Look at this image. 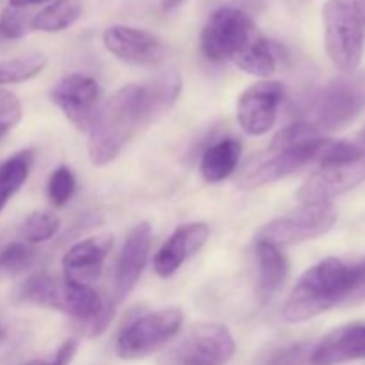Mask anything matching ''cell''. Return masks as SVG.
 <instances>
[{"label":"cell","instance_id":"obj_26","mask_svg":"<svg viewBox=\"0 0 365 365\" xmlns=\"http://www.w3.org/2000/svg\"><path fill=\"white\" fill-rule=\"evenodd\" d=\"M46 63L48 61L43 53H27L14 59L0 61V86L31 81L45 70Z\"/></svg>","mask_w":365,"mask_h":365},{"label":"cell","instance_id":"obj_34","mask_svg":"<svg viewBox=\"0 0 365 365\" xmlns=\"http://www.w3.org/2000/svg\"><path fill=\"white\" fill-rule=\"evenodd\" d=\"M187 2V0H160V7H163L164 13H171V11L178 9L180 6H184V4Z\"/></svg>","mask_w":365,"mask_h":365},{"label":"cell","instance_id":"obj_10","mask_svg":"<svg viewBox=\"0 0 365 365\" xmlns=\"http://www.w3.org/2000/svg\"><path fill=\"white\" fill-rule=\"evenodd\" d=\"M327 141L328 138L323 135L314 141L289 146L284 150H267L266 155L259 157L242 171L241 177L237 178V185L242 189H257L282 180L307 164L314 163Z\"/></svg>","mask_w":365,"mask_h":365},{"label":"cell","instance_id":"obj_14","mask_svg":"<svg viewBox=\"0 0 365 365\" xmlns=\"http://www.w3.org/2000/svg\"><path fill=\"white\" fill-rule=\"evenodd\" d=\"M150 248H152V227L146 221H141L128 232L118 257L113 280V298H110L113 305L121 303L134 291L148 262Z\"/></svg>","mask_w":365,"mask_h":365},{"label":"cell","instance_id":"obj_7","mask_svg":"<svg viewBox=\"0 0 365 365\" xmlns=\"http://www.w3.org/2000/svg\"><path fill=\"white\" fill-rule=\"evenodd\" d=\"M184 314L177 307L148 312L128 323L116 339V355L123 360H139L170 344L180 331Z\"/></svg>","mask_w":365,"mask_h":365},{"label":"cell","instance_id":"obj_12","mask_svg":"<svg viewBox=\"0 0 365 365\" xmlns=\"http://www.w3.org/2000/svg\"><path fill=\"white\" fill-rule=\"evenodd\" d=\"M102 39L107 52L134 66H157L168 56L163 39L146 29L110 25L103 31Z\"/></svg>","mask_w":365,"mask_h":365},{"label":"cell","instance_id":"obj_35","mask_svg":"<svg viewBox=\"0 0 365 365\" xmlns=\"http://www.w3.org/2000/svg\"><path fill=\"white\" fill-rule=\"evenodd\" d=\"M359 7H360V14H362V20L365 25V0H359Z\"/></svg>","mask_w":365,"mask_h":365},{"label":"cell","instance_id":"obj_38","mask_svg":"<svg viewBox=\"0 0 365 365\" xmlns=\"http://www.w3.org/2000/svg\"><path fill=\"white\" fill-rule=\"evenodd\" d=\"M303 2H305V0H303Z\"/></svg>","mask_w":365,"mask_h":365},{"label":"cell","instance_id":"obj_20","mask_svg":"<svg viewBox=\"0 0 365 365\" xmlns=\"http://www.w3.org/2000/svg\"><path fill=\"white\" fill-rule=\"evenodd\" d=\"M242 145L234 138L221 139V141L210 145L200 159V173L203 180L209 184L223 182L237 170L241 160Z\"/></svg>","mask_w":365,"mask_h":365},{"label":"cell","instance_id":"obj_8","mask_svg":"<svg viewBox=\"0 0 365 365\" xmlns=\"http://www.w3.org/2000/svg\"><path fill=\"white\" fill-rule=\"evenodd\" d=\"M255 36V24L245 9L223 6L214 11L203 25L200 48L214 63L234 61Z\"/></svg>","mask_w":365,"mask_h":365},{"label":"cell","instance_id":"obj_27","mask_svg":"<svg viewBox=\"0 0 365 365\" xmlns=\"http://www.w3.org/2000/svg\"><path fill=\"white\" fill-rule=\"evenodd\" d=\"M61 220L53 212H32L21 225V237L31 245L45 242L59 232Z\"/></svg>","mask_w":365,"mask_h":365},{"label":"cell","instance_id":"obj_15","mask_svg":"<svg viewBox=\"0 0 365 365\" xmlns=\"http://www.w3.org/2000/svg\"><path fill=\"white\" fill-rule=\"evenodd\" d=\"M210 235V227L203 221L180 225L166 239L153 257V271L160 278H170L184 266L185 260L203 248Z\"/></svg>","mask_w":365,"mask_h":365},{"label":"cell","instance_id":"obj_30","mask_svg":"<svg viewBox=\"0 0 365 365\" xmlns=\"http://www.w3.org/2000/svg\"><path fill=\"white\" fill-rule=\"evenodd\" d=\"M31 31V18L16 7H6L0 16V34L6 39H20Z\"/></svg>","mask_w":365,"mask_h":365},{"label":"cell","instance_id":"obj_1","mask_svg":"<svg viewBox=\"0 0 365 365\" xmlns=\"http://www.w3.org/2000/svg\"><path fill=\"white\" fill-rule=\"evenodd\" d=\"M365 298V266L341 259L321 260L307 269L282 309L287 323H303L344 303Z\"/></svg>","mask_w":365,"mask_h":365},{"label":"cell","instance_id":"obj_32","mask_svg":"<svg viewBox=\"0 0 365 365\" xmlns=\"http://www.w3.org/2000/svg\"><path fill=\"white\" fill-rule=\"evenodd\" d=\"M77 348L78 342L75 339H68V341H64L59 346V349H57L52 360H31V362L24 365H70L75 353H77Z\"/></svg>","mask_w":365,"mask_h":365},{"label":"cell","instance_id":"obj_24","mask_svg":"<svg viewBox=\"0 0 365 365\" xmlns=\"http://www.w3.org/2000/svg\"><path fill=\"white\" fill-rule=\"evenodd\" d=\"M34 153L32 150H24L0 164V212L9 203V200L21 189L31 175Z\"/></svg>","mask_w":365,"mask_h":365},{"label":"cell","instance_id":"obj_29","mask_svg":"<svg viewBox=\"0 0 365 365\" xmlns=\"http://www.w3.org/2000/svg\"><path fill=\"white\" fill-rule=\"evenodd\" d=\"M77 180H75L73 171L68 166H59L53 170L48 180V198L56 207L66 205L75 195Z\"/></svg>","mask_w":365,"mask_h":365},{"label":"cell","instance_id":"obj_6","mask_svg":"<svg viewBox=\"0 0 365 365\" xmlns=\"http://www.w3.org/2000/svg\"><path fill=\"white\" fill-rule=\"evenodd\" d=\"M365 110V71L331 78L314 102V121L323 134L341 130Z\"/></svg>","mask_w":365,"mask_h":365},{"label":"cell","instance_id":"obj_23","mask_svg":"<svg viewBox=\"0 0 365 365\" xmlns=\"http://www.w3.org/2000/svg\"><path fill=\"white\" fill-rule=\"evenodd\" d=\"M239 70L255 77L267 78L277 71V53L269 39L257 34L245 50L234 59Z\"/></svg>","mask_w":365,"mask_h":365},{"label":"cell","instance_id":"obj_13","mask_svg":"<svg viewBox=\"0 0 365 365\" xmlns=\"http://www.w3.org/2000/svg\"><path fill=\"white\" fill-rule=\"evenodd\" d=\"M284 86L277 81H260L246 88L237 98V121L248 135H264L274 127L284 100Z\"/></svg>","mask_w":365,"mask_h":365},{"label":"cell","instance_id":"obj_17","mask_svg":"<svg viewBox=\"0 0 365 365\" xmlns=\"http://www.w3.org/2000/svg\"><path fill=\"white\" fill-rule=\"evenodd\" d=\"M113 248V235L98 234L71 246L63 257L64 277L88 284L96 277Z\"/></svg>","mask_w":365,"mask_h":365},{"label":"cell","instance_id":"obj_36","mask_svg":"<svg viewBox=\"0 0 365 365\" xmlns=\"http://www.w3.org/2000/svg\"><path fill=\"white\" fill-rule=\"evenodd\" d=\"M4 337H6V330H4V328L0 327V341H2Z\"/></svg>","mask_w":365,"mask_h":365},{"label":"cell","instance_id":"obj_28","mask_svg":"<svg viewBox=\"0 0 365 365\" xmlns=\"http://www.w3.org/2000/svg\"><path fill=\"white\" fill-rule=\"evenodd\" d=\"M34 250L29 246V242L14 241L9 242L6 248L0 252V269L9 274H18L21 271L29 269L34 262Z\"/></svg>","mask_w":365,"mask_h":365},{"label":"cell","instance_id":"obj_19","mask_svg":"<svg viewBox=\"0 0 365 365\" xmlns=\"http://www.w3.org/2000/svg\"><path fill=\"white\" fill-rule=\"evenodd\" d=\"M257 262H259V285L257 294L267 303L285 284L289 277V262L282 248L264 241H255Z\"/></svg>","mask_w":365,"mask_h":365},{"label":"cell","instance_id":"obj_2","mask_svg":"<svg viewBox=\"0 0 365 365\" xmlns=\"http://www.w3.org/2000/svg\"><path fill=\"white\" fill-rule=\"evenodd\" d=\"M150 123L141 84H128L114 91L100 106L95 123L88 132V155L93 166H107L116 160L135 134Z\"/></svg>","mask_w":365,"mask_h":365},{"label":"cell","instance_id":"obj_31","mask_svg":"<svg viewBox=\"0 0 365 365\" xmlns=\"http://www.w3.org/2000/svg\"><path fill=\"white\" fill-rule=\"evenodd\" d=\"M21 103L16 95L0 89V141L20 123Z\"/></svg>","mask_w":365,"mask_h":365},{"label":"cell","instance_id":"obj_16","mask_svg":"<svg viewBox=\"0 0 365 365\" xmlns=\"http://www.w3.org/2000/svg\"><path fill=\"white\" fill-rule=\"evenodd\" d=\"M365 359V321L344 324L324 335L310 353L314 365H339Z\"/></svg>","mask_w":365,"mask_h":365},{"label":"cell","instance_id":"obj_25","mask_svg":"<svg viewBox=\"0 0 365 365\" xmlns=\"http://www.w3.org/2000/svg\"><path fill=\"white\" fill-rule=\"evenodd\" d=\"M59 284V278L52 277V274L34 273L18 287L16 299L20 303H31V305L56 310Z\"/></svg>","mask_w":365,"mask_h":365},{"label":"cell","instance_id":"obj_5","mask_svg":"<svg viewBox=\"0 0 365 365\" xmlns=\"http://www.w3.org/2000/svg\"><path fill=\"white\" fill-rule=\"evenodd\" d=\"M235 353L234 335L220 323L189 328L157 360V365H227Z\"/></svg>","mask_w":365,"mask_h":365},{"label":"cell","instance_id":"obj_37","mask_svg":"<svg viewBox=\"0 0 365 365\" xmlns=\"http://www.w3.org/2000/svg\"><path fill=\"white\" fill-rule=\"evenodd\" d=\"M364 266H365V262H364Z\"/></svg>","mask_w":365,"mask_h":365},{"label":"cell","instance_id":"obj_22","mask_svg":"<svg viewBox=\"0 0 365 365\" xmlns=\"http://www.w3.org/2000/svg\"><path fill=\"white\" fill-rule=\"evenodd\" d=\"M81 13V0H52L31 18V31L61 32L73 25Z\"/></svg>","mask_w":365,"mask_h":365},{"label":"cell","instance_id":"obj_21","mask_svg":"<svg viewBox=\"0 0 365 365\" xmlns=\"http://www.w3.org/2000/svg\"><path fill=\"white\" fill-rule=\"evenodd\" d=\"M141 86L146 109H148L153 123L175 106L182 91V78L177 71H168V73L153 78L152 82Z\"/></svg>","mask_w":365,"mask_h":365},{"label":"cell","instance_id":"obj_9","mask_svg":"<svg viewBox=\"0 0 365 365\" xmlns=\"http://www.w3.org/2000/svg\"><path fill=\"white\" fill-rule=\"evenodd\" d=\"M337 217L334 203H302L298 209L264 225L255 241L269 242L278 248L312 241L330 232Z\"/></svg>","mask_w":365,"mask_h":365},{"label":"cell","instance_id":"obj_18","mask_svg":"<svg viewBox=\"0 0 365 365\" xmlns=\"http://www.w3.org/2000/svg\"><path fill=\"white\" fill-rule=\"evenodd\" d=\"M103 302L98 292L89 284L71 280L64 277L59 284V294H57L56 310L75 317L77 323L93 319L103 310Z\"/></svg>","mask_w":365,"mask_h":365},{"label":"cell","instance_id":"obj_33","mask_svg":"<svg viewBox=\"0 0 365 365\" xmlns=\"http://www.w3.org/2000/svg\"><path fill=\"white\" fill-rule=\"evenodd\" d=\"M52 0H9V7H16V9H24L29 6H41V4H50Z\"/></svg>","mask_w":365,"mask_h":365},{"label":"cell","instance_id":"obj_11","mask_svg":"<svg viewBox=\"0 0 365 365\" xmlns=\"http://www.w3.org/2000/svg\"><path fill=\"white\" fill-rule=\"evenodd\" d=\"M50 100L77 130L89 132L100 110V88L93 77L70 73L50 91Z\"/></svg>","mask_w":365,"mask_h":365},{"label":"cell","instance_id":"obj_3","mask_svg":"<svg viewBox=\"0 0 365 365\" xmlns=\"http://www.w3.org/2000/svg\"><path fill=\"white\" fill-rule=\"evenodd\" d=\"M317 170L298 189L299 203H334L365 180V130L349 139H328L316 159Z\"/></svg>","mask_w":365,"mask_h":365},{"label":"cell","instance_id":"obj_4","mask_svg":"<svg viewBox=\"0 0 365 365\" xmlns=\"http://www.w3.org/2000/svg\"><path fill=\"white\" fill-rule=\"evenodd\" d=\"M324 48L341 73H353L364 56V20L359 0H327L323 7Z\"/></svg>","mask_w":365,"mask_h":365}]
</instances>
